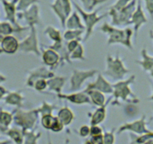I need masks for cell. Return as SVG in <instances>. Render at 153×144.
Here are the masks:
<instances>
[{
  "label": "cell",
  "mask_w": 153,
  "mask_h": 144,
  "mask_svg": "<svg viewBox=\"0 0 153 144\" xmlns=\"http://www.w3.org/2000/svg\"><path fill=\"white\" fill-rule=\"evenodd\" d=\"M100 31L107 34L109 36L107 44L114 45V44H121L127 47L129 50H133V45L131 43V37L133 35V30L130 28L124 29H120L115 28L112 25L107 23H104Z\"/></svg>",
  "instance_id": "6da1fadb"
},
{
  "label": "cell",
  "mask_w": 153,
  "mask_h": 144,
  "mask_svg": "<svg viewBox=\"0 0 153 144\" xmlns=\"http://www.w3.org/2000/svg\"><path fill=\"white\" fill-rule=\"evenodd\" d=\"M135 80V75L131 76L128 80L120 81L118 83L113 84V94L115 98L113 104H118L119 99H123L130 104H137L140 100L136 97V95L132 92L131 89L129 87L130 84L133 83Z\"/></svg>",
  "instance_id": "7a4b0ae2"
},
{
  "label": "cell",
  "mask_w": 153,
  "mask_h": 144,
  "mask_svg": "<svg viewBox=\"0 0 153 144\" xmlns=\"http://www.w3.org/2000/svg\"><path fill=\"white\" fill-rule=\"evenodd\" d=\"M13 122L17 126L20 128L22 131L33 130L38 120V109L25 111L21 108H16L13 111Z\"/></svg>",
  "instance_id": "3957f363"
},
{
  "label": "cell",
  "mask_w": 153,
  "mask_h": 144,
  "mask_svg": "<svg viewBox=\"0 0 153 144\" xmlns=\"http://www.w3.org/2000/svg\"><path fill=\"white\" fill-rule=\"evenodd\" d=\"M137 0H132L130 3L119 11L111 7L108 14L112 17V26H121L131 24V20L132 14H134L137 8Z\"/></svg>",
  "instance_id": "277c9868"
},
{
  "label": "cell",
  "mask_w": 153,
  "mask_h": 144,
  "mask_svg": "<svg viewBox=\"0 0 153 144\" xmlns=\"http://www.w3.org/2000/svg\"><path fill=\"white\" fill-rule=\"evenodd\" d=\"M129 72L130 70L125 66L120 56L117 55L116 57L107 56V67L104 72V75L110 77L114 80H121Z\"/></svg>",
  "instance_id": "5b68a950"
},
{
  "label": "cell",
  "mask_w": 153,
  "mask_h": 144,
  "mask_svg": "<svg viewBox=\"0 0 153 144\" xmlns=\"http://www.w3.org/2000/svg\"><path fill=\"white\" fill-rule=\"evenodd\" d=\"M71 2L73 3V5L74 6V8H76V11L81 15L82 18H83V21H84V26L86 27V35H85V38L83 41L86 42L90 37V35H92V32H93V29L95 25L98 23H99L103 18L107 17L108 14H104L101 16H98V13L99 11V10L101 9V8L95 10V11H91V12H87V11H84L82 8H80V5L76 3V2L71 0Z\"/></svg>",
  "instance_id": "8992f818"
},
{
  "label": "cell",
  "mask_w": 153,
  "mask_h": 144,
  "mask_svg": "<svg viewBox=\"0 0 153 144\" xmlns=\"http://www.w3.org/2000/svg\"><path fill=\"white\" fill-rule=\"evenodd\" d=\"M50 6L59 18L62 26L65 27L66 20L71 13V0H55V2L51 4Z\"/></svg>",
  "instance_id": "52a82bcc"
},
{
  "label": "cell",
  "mask_w": 153,
  "mask_h": 144,
  "mask_svg": "<svg viewBox=\"0 0 153 144\" xmlns=\"http://www.w3.org/2000/svg\"><path fill=\"white\" fill-rule=\"evenodd\" d=\"M30 35L21 42H19V50L25 53L32 52L37 56H40L41 53L38 47L36 29L35 26H32L30 27Z\"/></svg>",
  "instance_id": "ba28073f"
},
{
  "label": "cell",
  "mask_w": 153,
  "mask_h": 144,
  "mask_svg": "<svg viewBox=\"0 0 153 144\" xmlns=\"http://www.w3.org/2000/svg\"><path fill=\"white\" fill-rule=\"evenodd\" d=\"M146 125L147 122L146 121V116L143 115L140 120H136V121L133 122L126 123V124H124L120 126L118 131H117V134H120L123 132L127 131L132 132V133L137 134L138 135L148 134L151 132L152 131L147 128Z\"/></svg>",
  "instance_id": "9c48e42d"
},
{
  "label": "cell",
  "mask_w": 153,
  "mask_h": 144,
  "mask_svg": "<svg viewBox=\"0 0 153 144\" xmlns=\"http://www.w3.org/2000/svg\"><path fill=\"white\" fill-rule=\"evenodd\" d=\"M98 71L97 70H89V71H80L74 70L73 74L71 77L70 83L71 87L70 90L71 92L78 91L81 88L82 85L86 80L89 77H92L95 75Z\"/></svg>",
  "instance_id": "30bf717a"
},
{
  "label": "cell",
  "mask_w": 153,
  "mask_h": 144,
  "mask_svg": "<svg viewBox=\"0 0 153 144\" xmlns=\"http://www.w3.org/2000/svg\"><path fill=\"white\" fill-rule=\"evenodd\" d=\"M18 19H25L29 27L35 26V25L41 23L40 14H39V7L36 4H34L29 7L27 10L17 14Z\"/></svg>",
  "instance_id": "8fae6325"
},
{
  "label": "cell",
  "mask_w": 153,
  "mask_h": 144,
  "mask_svg": "<svg viewBox=\"0 0 153 144\" xmlns=\"http://www.w3.org/2000/svg\"><path fill=\"white\" fill-rule=\"evenodd\" d=\"M131 24L134 25V32L135 39L137 36V33L139 32V29L143 24L148 22L145 13L142 8V4H141L140 0H137V8L135 9L134 12L132 14L131 17Z\"/></svg>",
  "instance_id": "7c38bea8"
},
{
  "label": "cell",
  "mask_w": 153,
  "mask_h": 144,
  "mask_svg": "<svg viewBox=\"0 0 153 144\" xmlns=\"http://www.w3.org/2000/svg\"><path fill=\"white\" fill-rule=\"evenodd\" d=\"M54 77L53 72L48 71L46 68H38L33 71H31L29 72V74L26 79V85L29 87H33L35 81L39 79H50Z\"/></svg>",
  "instance_id": "4fadbf2b"
},
{
  "label": "cell",
  "mask_w": 153,
  "mask_h": 144,
  "mask_svg": "<svg viewBox=\"0 0 153 144\" xmlns=\"http://www.w3.org/2000/svg\"><path fill=\"white\" fill-rule=\"evenodd\" d=\"M89 90H97L101 92L102 93L110 94L113 93V86L105 80L102 74H98V78L94 83H89L83 92H87Z\"/></svg>",
  "instance_id": "5bb4252c"
},
{
  "label": "cell",
  "mask_w": 153,
  "mask_h": 144,
  "mask_svg": "<svg viewBox=\"0 0 153 144\" xmlns=\"http://www.w3.org/2000/svg\"><path fill=\"white\" fill-rule=\"evenodd\" d=\"M0 48L3 53L14 54L19 50V42L13 35H6L0 43Z\"/></svg>",
  "instance_id": "9a60e30c"
},
{
  "label": "cell",
  "mask_w": 153,
  "mask_h": 144,
  "mask_svg": "<svg viewBox=\"0 0 153 144\" xmlns=\"http://www.w3.org/2000/svg\"><path fill=\"white\" fill-rule=\"evenodd\" d=\"M57 96L59 98L65 99L75 104H92L89 95L84 92H76V93L70 94V95H63V94H57Z\"/></svg>",
  "instance_id": "2e32d148"
},
{
  "label": "cell",
  "mask_w": 153,
  "mask_h": 144,
  "mask_svg": "<svg viewBox=\"0 0 153 144\" xmlns=\"http://www.w3.org/2000/svg\"><path fill=\"white\" fill-rule=\"evenodd\" d=\"M141 56L142 59L137 60L135 62L141 66L145 71L148 72L152 77L153 78V56H151L147 53L146 49L143 48L141 50Z\"/></svg>",
  "instance_id": "e0dca14e"
},
{
  "label": "cell",
  "mask_w": 153,
  "mask_h": 144,
  "mask_svg": "<svg viewBox=\"0 0 153 144\" xmlns=\"http://www.w3.org/2000/svg\"><path fill=\"white\" fill-rule=\"evenodd\" d=\"M5 104L17 107V108H21L23 107V101L24 97L21 95L20 91L17 92H9L3 98Z\"/></svg>",
  "instance_id": "ac0fdd59"
},
{
  "label": "cell",
  "mask_w": 153,
  "mask_h": 144,
  "mask_svg": "<svg viewBox=\"0 0 153 144\" xmlns=\"http://www.w3.org/2000/svg\"><path fill=\"white\" fill-rule=\"evenodd\" d=\"M42 59H43L44 63L46 65L50 66L53 68H56L58 65L59 56L55 50L48 48L46 50L44 51Z\"/></svg>",
  "instance_id": "d6986e66"
},
{
  "label": "cell",
  "mask_w": 153,
  "mask_h": 144,
  "mask_svg": "<svg viewBox=\"0 0 153 144\" xmlns=\"http://www.w3.org/2000/svg\"><path fill=\"white\" fill-rule=\"evenodd\" d=\"M110 99L111 98L108 100L107 103H105V104L98 107L94 112L91 117V125H98L100 123H102L104 121L107 114V107L110 104Z\"/></svg>",
  "instance_id": "ffe728a7"
},
{
  "label": "cell",
  "mask_w": 153,
  "mask_h": 144,
  "mask_svg": "<svg viewBox=\"0 0 153 144\" xmlns=\"http://www.w3.org/2000/svg\"><path fill=\"white\" fill-rule=\"evenodd\" d=\"M13 122V114L0 108V134H4L9 128Z\"/></svg>",
  "instance_id": "44dd1931"
},
{
  "label": "cell",
  "mask_w": 153,
  "mask_h": 144,
  "mask_svg": "<svg viewBox=\"0 0 153 144\" xmlns=\"http://www.w3.org/2000/svg\"><path fill=\"white\" fill-rule=\"evenodd\" d=\"M65 26L68 29H81L86 30L84 25L82 24L80 16L77 11H74L71 15L68 17L65 23Z\"/></svg>",
  "instance_id": "7402d4cb"
},
{
  "label": "cell",
  "mask_w": 153,
  "mask_h": 144,
  "mask_svg": "<svg viewBox=\"0 0 153 144\" xmlns=\"http://www.w3.org/2000/svg\"><path fill=\"white\" fill-rule=\"evenodd\" d=\"M67 80L66 77H53L47 80L48 86H49L50 91H54L57 94L61 93V90L65 83Z\"/></svg>",
  "instance_id": "603a6c76"
},
{
  "label": "cell",
  "mask_w": 153,
  "mask_h": 144,
  "mask_svg": "<svg viewBox=\"0 0 153 144\" xmlns=\"http://www.w3.org/2000/svg\"><path fill=\"white\" fill-rule=\"evenodd\" d=\"M57 117L59 121L62 123L63 125L67 126L73 122L74 119V114L68 107H65L59 111Z\"/></svg>",
  "instance_id": "cb8c5ba5"
},
{
  "label": "cell",
  "mask_w": 153,
  "mask_h": 144,
  "mask_svg": "<svg viewBox=\"0 0 153 144\" xmlns=\"http://www.w3.org/2000/svg\"><path fill=\"white\" fill-rule=\"evenodd\" d=\"M5 135L8 136L12 142L15 144H23V134L21 129H19L17 128H8L6 131Z\"/></svg>",
  "instance_id": "d4e9b609"
},
{
  "label": "cell",
  "mask_w": 153,
  "mask_h": 144,
  "mask_svg": "<svg viewBox=\"0 0 153 144\" xmlns=\"http://www.w3.org/2000/svg\"><path fill=\"white\" fill-rule=\"evenodd\" d=\"M84 92H86L89 95L92 103H93L95 105L98 106V107H101L104 104H105V97L101 92L97 90H89Z\"/></svg>",
  "instance_id": "484cf974"
},
{
  "label": "cell",
  "mask_w": 153,
  "mask_h": 144,
  "mask_svg": "<svg viewBox=\"0 0 153 144\" xmlns=\"http://www.w3.org/2000/svg\"><path fill=\"white\" fill-rule=\"evenodd\" d=\"M23 144H37L38 139L42 136L41 132H35V130L26 131H23Z\"/></svg>",
  "instance_id": "4316f807"
},
{
  "label": "cell",
  "mask_w": 153,
  "mask_h": 144,
  "mask_svg": "<svg viewBox=\"0 0 153 144\" xmlns=\"http://www.w3.org/2000/svg\"><path fill=\"white\" fill-rule=\"evenodd\" d=\"M58 120L59 119L57 117H53L52 114H48V115L42 116L41 123L44 128L51 131Z\"/></svg>",
  "instance_id": "83f0119b"
},
{
  "label": "cell",
  "mask_w": 153,
  "mask_h": 144,
  "mask_svg": "<svg viewBox=\"0 0 153 144\" xmlns=\"http://www.w3.org/2000/svg\"><path fill=\"white\" fill-rule=\"evenodd\" d=\"M83 31L81 29H68L63 35V37L66 41L81 40L80 35L83 34Z\"/></svg>",
  "instance_id": "f1b7e54d"
},
{
  "label": "cell",
  "mask_w": 153,
  "mask_h": 144,
  "mask_svg": "<svg viewBox=\"0 0 153 144\" xmlns=\"http://www.w3.org/2000/svg\"><path fill=\"white\" fill-rule=\"evenodd\" d=\"M107 1V0H80V2L83 5V10L87 12L93 11L94 8L96 7V5L104 3Z\"/></svg>",
  "instance_id": "f546056e"
},
{
  "label": "cell",
  "mask_w": 153,
  "mask_h": 144,
  "mask_svg": "<svg viewBox=\"0 0 153 144\" xmlns=\"http://www.w3.org/2000/svg\"><path fill=\"white\" fill-rule=\"evenodd\" d=\"M45 34L48 35V37L51 39L52 41H53L54 42H61L62 41V37H61V33H60V31L58 29H55L53 26H48L45 29Z\"/></svg>",
  "instance_id": "4dcf8cb0"
},
{
  "label": "cell",
  "mask_w": 153,
  "mask_h": 144,
  "mask_svg": "<svg viewBox=\"0 0 153 144\" xmlns=\"http://www.w3.org/2000/svg\"><path fill=\"white\" fill-rule=\"evenodd\" d=\"M39 0H18L17 4V11H24L29 7L36 3H39Z\"/></svg>",
  "instance_id": "1f68e13d"
},
{
  "label": "cell",
  "mask_w": 153,
  "mask_h": 144,
  "mask_svg": "<svg viewBox=\"0 0 153 144\" xmlns=\"http://www.w3.org/2000/svg\"><path fill=\"white\" fill-rule=\"evenodd\" d=\"M56 108V107L55 105H52V104H50L44 101L42 107L38 108V111L39 114H42V116L48 115V114H52V111L55 110Z\"/></svg>",
  "instance_id": "d6a6232c"
},
{
  "label": "cell",
  "mask_w": 153,
  "mask_h": 144,
  "mask_svg": "<svg viewBox=\"0 0 153 144\" xmlns=\"http://www.w3.org/2000/svg\"><path fill=\"white\" fill-rule=\"evenodd\" d=\"M70 59H71L85 60L84 50H83V47L80 44H79L76 49L71 53V55L70 56Z\"/></svg>",
  "instance_id": "836d02e7"
},
{
  "label": "cell",
  "mask_w": 153,
  "mask_h": 144,
  "mask_svg": "<svg viewBox=\"0 0 153 144\" xmlns=\"http://www.w3.org/2000/svg\"><path fill=\"white\" fill-rule=\"evenodd\" d=\"M115 130L112 129L110 131H105L104 135V144H114L115 143Z\"/></svg>",
  "instance_id": "e575fe53"
},
{
  "label": "cell",
  "mask_w": 153,
  "mask_h": 144,
  "mask_svg": "<svg viewBox=\"0 0 153 144\" xmlns=\"http://www.w3.org/2000/svg\"><path fill=\"white\" fill-rule=\"evenodd\" d=\"M47 87H48V83H47V80L45 79H39V80H36L33 86V88H35L37 91H39V92L45 90Z\"/></svg>",
  "instance_id": "d590c367"
},
{
  "label": "cell",
  "mask_w": 153,
  "mask_h": 144,
  "mask_svg": "<svg viewBox=\"0 0 153 144\" xmlns=\"http://www.w3.org/2000/svg\"><path fill=\"white\" fill-rule=\"evenodd\" d=\"M131 1L132 0H117V2H115V4L112 7H113L114 9L119 11V10L124 8L125 6H126V5L128 3H130Z\"/></svg>",
  "instance_id": "8d00e7d4"
},
{
  "label": "cell",
  "mask_w": 153,
  "mask_h": 144,
  "mask_svg": "<svg viewBox=\"0 0 153 144\" xmlns=\"http://www.w3.org/2000/svg\"><path fill=\"white\" fill-rule=\"evenodd\" d=\"M89 141L92 144H104V135L101 134L96 136H92Z\"/></svg>",
  "instance_id": "74e56055"
},
{
  "label": "cell",
  "mask_w": 153,
  "mask_h": 144,
  "mask_svg": "<svg viewBox=\"0 0 153 144\" xmlns=\"http://www.w3.org/2000/svg\"><path fill=\"white\" fill-rule=\"evenodd\" d=\"M79 134H80V137H86L90 134V127L88 125H82L80 127V131H79Z\"/></svg>",
  "instance_id": "f35d334b"
},
{
  "label": "cell",
  "mask_w": 153,
  "mask_h": 144,
  "mask_svg": "<svg viewBox=\"0 0 153 144\" xmlns=\"http://www.w3.org/2000/svg\"><path fill=\"white\" fill-rule=\"evenodd\" d=\"M80 41L79 40H72L70 41V42L68 43L67 45V49L68 50V52L70 53V54L76 48V47L78 46V45L80 44Z\"/></svg>",
  "instance_id": "ab89813d"
},
{
  "label": "cell",
  "mask_w": 153,
  "mask_h": 144,
  "mask_svg": "<svg viewBox=\"0 0 153 144\" xmlns=\"http://www.w3.org/2000/svg\"><path fill=\"white\" fill-rule=\"evenodd\" d=\"M102 134V129L98 125H91L90 127V136H96Z\"/></svg>",
  "instance_id": "60d3db41"
},
{
  "label": "cell",
  "mask_w": 153,
  "mask_h": 144,
  "mask_svg": "<svg viewBox=\"0 0 153 144\" xmlns=\"http://www.w3.org/2000/svg\"><path fill=\"white\" fill-rule=\"evenodd\" d=\"M145 6L150 17H152V19H153V0L145 1Z\"/></svg>",
  "instance_id": "b9f144b4"
},
{
  "label": "cell",
  "mask_w": 153,
  "mask_h": 144,
  "mask_svg": "<svg viewBox=\"0 0 153 144\" xmlns=\"http://www.w3.org/2000/svg\"><path fill=\"white\" fill-rule=\"evenodd\" d=\"M8 92H9L5 87H3L2 86H0V100L3 99Z\"/></svg>",
  "instance_id": "7bdbcfd3"
},
{
  "label": "cell",
  "mask_w": 153,
  "mask_h": 144,
  "mask_svg": "<svg viewBox=\"0 0 153 144\" xmlns=\"http://www.w3.org/2000/svg\"><path fill=\"white\" fill-rule=\"evenodd\" d=\"M0 144H12V141L11 140H0Z\"/></svg>",
  "instance_id": "ee69618b"
},
{
  "label": "cell",
  "mask_w": 153,
  "mask_h": 144,
  "mask_svg": "<svg viewBox=\"0 0 153 144\" xmlns=\"http://www.w3.org/2000/svg\"><path fill=\"white\" fill-rule=\"evenodd\" d=\"M130 137H131L130 144H141V143H137L136 140H135L134 138L133 137V136H132L131 134H130Z\"/></svg>",
  "instance_id": "f6af8a7d"
},
{
  "label": "cell",
  "mask_w": 153,
  "mask_h": 144,
  "mask_svg": "<svg viewBox=\"0 0 153 144\" xmlns=\"http://www.w3.org/2000/svg\"><path fill=\"white\" fill-rule=\"evenodd\" d=\"M7 80V77L5 76L2 75V74H0V83H3V82L6 81Z\"/></svg>",
  "instance_id": "bcb514c9"
},
{
  "label": "cell",
  "mask_w": 153,
  "mask_h": 144,
  "mask_svg": "<svg viewBox=\"0 0 153 144\" xmlns=\"http://www.w3.org/2000/svg\"><path fill=\"white\" fill-rule=\"evenodd\" d=\"M143 144H153V138H150L148 140L146 141Z\"/></svg>",
  "instance_id": "7dc6e473"
},
{
  "label": "cell",
  "mask_w": 153,
  "mask_h": 144,
  "mask_svg": "<svg viewBox=\"0 0 153 144\" xmlns=\"http://www.w3.org/2000/svg\"><path fill=\"white\" fill-rule=\"evenodd\" d=\"M149 100L153 101V83H152V95H151V96L149 98Z\"/></svg>",
  "instance_id": "c3c4849f"
},
{
  "label": "cell",
  "mask_w": 153,
  "mask_h": 144,
  "mask_svg": "<svg viewBox=\"0 0 153 144\" xmlns=\"http://www.w3.org/2000/svg\"><path fill=\"white\" fill-rule=\"evenodd\" d=\"M149 36L150 38L153 40V30H152V29L149 31Z\"/></svg>",
  "instance_id": "681fc988"
},
{
  "label": "cell",
  "mask_w": 153,
  "mask_h": 144,
  "mask_svg": "<svg viewBox=\"0 0 153 144\" xmlns=\"http://www.w3.org/2000/svg\"><path fill=\"white\" fill-rule=\"evenodd\" d=\"M84 144H92V143H91V142L89 140H86V142L84 143Z\"/></svg>",
  "instance_id": "f907efd6"
},
{
  "label": "cell",
  "mask_w": 153,
  "mask_h": 144,
  "mask_svg": "<svg viewBox=\"0 0 153 144\" xmlns=\"http://www.w3.org/2000/svg\"><path fill=\"white\" fill-rule=\"evenodd\" d=\"M3 53V52H2V49H1V48H0V55H1V54H2Z\"/></svg>",
  "instance_id": "816d5d0a"
},
{
  "label": "cell",
  "mask_w": 153,
  "mask_h": 144,
  "mask_svg": "<svg viewBox=\"0 0 153 144\" xmlns=\"http://www.w3.org/2000/svg\"><path fill=\"white\" fill-rule=\"evenodd\" d=\"M144 1H146V0H144Z\"/></svg>",
  "instance_id": "f5cc1de1"
}]
</instances>
